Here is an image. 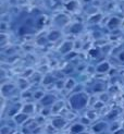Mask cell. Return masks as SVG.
<instances>
[{
  "instance_id": "6",
  "label": "cell",
  "mask_w": 124,
  "mask_h": 134,
  "mask_svg": "<svg viewBox=\"0 0 124 134\" xmlns=\"http://www.w3.org/2000/svg\"><path fill=\"white\" fill-rule=\"evenodd\" d=\"M106 129H107V123L105 121L97 122V123H95L93 125V128H91V130H93L94 133H100V132L105 131Z\"/></svg>"
},
{
  "instance_id": "10",
  "label": "cell",
  "mask_w": 124,
  "mask_h": 134,
  "mask_svg": "<svg viewBox=\"0 0 124 134\" xmlns=\"http://www.w3.org/2000/svg\"><path fill=\"white\" fill-rule=\"evenodd\" d=\"M35 110V106L33 104H25V105L22 106V108H21V112H24L26 114H31L34 112Z\"/></svg>"
},
{
  "instance_id": "7",
  "label": "cell",
  "mask_w": 124,
  "mask_h": 134,
  "mask_svg": "<svg viewBox=\"0 0 124 134\" xmlns=\"http://www.w3.org/2000/svg\"><path fill=\"white\" fill-rule=\"evenodd\" d=\"M120 24H121V20H120L119 18H116V16H112V18L108 21L107 26H108V29H110V30H114V29H116Z\"/></svg>"
},
{
  "instance_id": "28",
  "label": "cell",
  "mask_w": 124,
  "mask_h": 134,
  "mask_svg": "<svg viewBox=\"0 0 124 134\" xmlns=\"http://www.w3.org/2000/svg\"><path fill=\"white\" fill-rule=\"evenodd\" d=\"M34 72L32 69H29V70H25V72H24V77H29L31 75H33Z\"/></svg>"
},
{
  "instance_id": "23",
  "label": "cell",
  "mask_w": 124,
  "mask_h": 134,
  "mask_svg": "<svg viewBox=\"0 0 124 134\" xmlns=\"http://www.w3.org/2000/svg\"><path fill=\"white\" fill-rule=\"evenodd\" d=\"M10 132H11V128L10 126H2L1 128V130H0V133L1 134H10Z\"/></svg>"
},
{
  "instance_id": "9",
  "label": "cell",
  "mask_w": 124,
  "mask_h": 134,
  "mask_svg": "<svg viewBox=\"0 0 124 134\" xmlns=\"http://www.w3.org/2000/svg\"><path fill=\"white\" fill-rule=\"evenodd\" d=\"M109 70H110V63L107 61L101 62L100 65H98L97 68H96V71L99 73H106V72H108Z\"/></svg>"
},
{
  "instance_id": "11",
  "label": "cell",
  "mask_w": 124,
  "mask_h": 134,
  "mask_svg": "<svg viewBox=\"0 0 124 134\" xmlns=\"http://www.w3.org/2000/svg\"><path fill=\"white\" fill-rule=\"evenodd\" d=\"M14 87H15V86L13 85V84H11V83H8V84H3L2 87H1V93H2L3 96L8 95V94H10L11 92L14 89Z\"/></svg>"
},
{
  "instance_id": "13",
  "label": "cell",
  "mask_w": 124,
  "mask_h": 134,
  "mask_svg": "<svg viewBox=\"0 0 124 134\" xmlns=\"http://www.w3.org/2000/svg\"><path fill=\"white\" fill-rule=\"evenodd\" d=\"M63 106H64V103H63V101L58 100L57 103H56L53 106H52L51 112H52V114H57V112H59V111L61 110L62 108H63Z\"/></svg>"
},
{
  "instance_id": "4",
  "label": "cell",
  "mask_w": 124,
  "mask_h": 134,
  "mask_svg": "<svg viewBox=\"0 0 124 134\" xmlns=\"http://www.w3.org/2000/svg\"><path fill=\"white\" fill-rule=\"evenodd\" d=\"M73 48H74V44H73V41L67 40V41H64L61 46H60L59 51L61 52V54H63V55H67V54H70V52L72 51Z\"/></svg>"
},
{
  "instance_id": "21",
  "label": "cell",
  "mask_w": 124,
  "mask_h": 134,
  "mask_svg": "<svg viewBox=\"0 0 124 134\" xmlns=\"http://www.w3.org/2000/svg\"><path fill=\"white\" fill-rule=\"evenodd\" d=\"M118 110H111L110 112H109L108 114H107V117H108V119H110V120H113V119H115L116 117H118Z\"/></svg>"
},
{
  "instance_id": "37",
  "label": "cell",
  "mask_w": 124,
  "mask_h": 134,
  "mask_svg": "<svg viewBox=\"0 0 124 134\" xmlns=\"http://www.w3.org/2000/svg\"><path fill=\"white\" fill-rule=\"evenodd\" d=\"M75 56H76V52H71V54H67V59H72V58H74Z\"/></svg>"
},
{
  "instance_id": "22",
  "label": "cell",
  "mask_w": 124,
  "mask_h": 134,
  "mask_svg": "<svg viewBox=\"0 0 124 134\" xmlns=\"http://www.w3.org/2000/svg\"><path fill=\"white\" fill-rule=\"evenodd\" d=\"M44 96H45V94H44V92H41V90H37V92H35V94H34L35 99H38V100H40Z\"/></svg>"
},
{
  "instance_id": "24",
  "label": "cell",
  "mask_w": 124,
  "mask_h": 134,
  "mask_svg": "<svg viewBox=\"0 0 124 134\" xmlns=\"http://www.w3.org/2000/svg\"><path fill=\"white\" fill-rule=\"evenodd\" d=\"M89 55H91V57H97L99 55V49L98 48H93L89 50Z\"/></svg>"
},
{
  "instance_id": "25",
  "label": "cell",
  "mask_w": 124,
  "mask_h": 134,
  "mask_svg": "<svg viewBox=\"0 0 124 134\" xmlns=\"http://www.w3.org/2000/svg\"><path fill=\"white\" fill-rule=\"evenodd\" d=\"M86 117H87V118H89L91 120H94V119L97 117V114H96V112H95L94 110H91V111H88V112H87V116H86Z\"/></svg>"
},
{
  "instance_id": "14",
  "label": "cell",
  "mask_w": 124,
  "mask_h": 134,
  "mask_svg": "<svg viewBox=\"0 0 124 134\" xmlns=\"http://www.w3.org/2000/svg\"><path fill=\"white\" fill-rule=\"evenodd\" d=\"M82 30H83L82 24L81 23H75V24H73V25L71 26L70 32L72 34H77V33H80V32H82Z\"/></svg>"
},
{
  "instance_id": "29",
  "label": "cell",
  "mask_w": 124,
  "mask_h": 134,
  "mask_svg": "<svg viewBox=\"0 0 124 134\" xmlns=\"http://www.w3.org/2000/svg\"><path fill=\"white\" fill-rule=\"evenodd\" d=\"M119 129H121V126H120L118 123H114V124H112V125H111V128H110V130H111V131H113V132L118 131V130H119Z\"/></svg>"
},
{
  "instance_id": "1",
  "label": "cell",
  "mask_w": 124,
  "mask_h": 134,
  "mask_svg": "<svg viewBox=\"0 0 124 134\" xmlns=\"http://www.w3.org/2000/svg\"><path fill=\"white\" fill-rule=\"evenodd\" d=\"M71 107L75 110H81V109L85 108L86 105L88 104V96L83 92L80 93H74L69 99Z\"/></svg>"
},
{
  "instance_id": "42",
  "label": "cell",
  "mask_w": 124,
  "mask_h": 134,
  "mask_svg": "<svg viewBox=\"0 0 124 134\" xmlns=\"http://www.w3.org/2000/svg\"><path fill=\"white\" fill-rule=\"evenodd\" d=\"M14 134H22V133H20V132H18V133H14Z\"/></svg>"
},
{
  "instance_id": "33",
  "label": "cell",
  "mask_w": 124,
  "mask_h": 134,
  "mask_svg": "<svg viewBox=\"0 0 124 134\" xmlns=\"http://www.w3.org/2000/svg\"><path fill=\"white\" fill-rule=\"evenodd\" d=\"M118 58H119L120 61L124 62V50H122L121 52H119V55H118Z\"/></svg>"
},
{
  "instance_id": "36",
  "label": "cell",
  "mask_w": 124,
  "mask_h": 134,
  "mask_svg": "<svg viewBox=\"0 0 124 134\" xmlns=\"http://www.w3.org/2000/svg\"><path fill=\"white\" fill-rule=\"evenodd\" d=\"M82 123L83 124H84V123H89V122H91V119H89V118H87V117H86V118H85V117H83V118H82ZM84 125H85V124H84Z\"/></svg>"
},
{
  "instance_id": "34",
  "label": "cell",
  "mask_w": 124,
  "mask_h": 134,
  "mask_svg": "<svg viewBox=\"0 0 124 134\" xmlns=\"http://www.w3.org/2000/svg\"><path fill=\"white\" fill-rule=\"evenodd\" d=\"M32 96V93L31 92H25V90H23V94H22V97L23 98H29Z\"/></svg>"
},
{
  "instance_id": "19",
  "label": "cell",
  "mask_w": 124,
  "mask_h": 134,
  "mask_svg": "<svg viewBox=\"0 0 124 134\" xmlns=\"http://www.w3.org/2000/svg\"><path fill=\"white\" fill-rule=\"evenodd\" d=\"M101 18H102V15H101L100 13L94 14L93 16H91V18H89V22H91V23H98L99 21L101 20Z\"/></svg>"
},
{
  "instance_id": "40",
  "label": "cell",
  "mask_w": 124,
  "mask_h": 134,
  "mask_svg": "<svg viewBox=\"0 0 124 134\" xmlns=\"http://www.w3.org/2000/svg\"><path fill=\"white\" fill-rule=\"evenodd\" d=\"M38 44H41V45L46 44V39H41V40H38Z\"/></svg>"
},
{
  "instance_id": "27",
  "label": "cell",
  "mask_w": 124,
  "mask_h": 134,
  "mask_svg": "<svg viewBox=\"0 0 124 134\" xmlns=\"http://www.w3.org/2000/svg\"><path fill=\"white\" fill-rule=\"evenodd\" d=\"M109 100V95L108 94H102V95L100 96V101H102V103H106V101Z\"/></svg>"
},
{
  "instance_id": "17",
  "label": "cell",
  "mask_w": 124,
  "mask_h": 134,
  "mask_svg": "<svg viewBox=\"0 0 124 134\" xmlns=\"http://www.w3.org/2000/svg\"><path fill=\"white\" fill-rule=\"evenodd\" d=\"M65 8L70 11H74L75 9L77 8V1H76V0H71V1H69V2L65 5Z\"/></svg>"
},
{
  "instance_id": "15",
  "label": "cell",
  "mask_w": 124,
  "mask_h": 134,
  "mask_svg": "<svg viewBox=\"0 0 124 134\" xmlns=\"http://www.w3.org/2000/svg\"><path fill=\"white\" fill-rule=\"evenodd\" d=\"M54 82V77L52 76L51 74H47L44 76V79L41 80V83L44 84V85H49V84H51V83Z\"/></svg>"
},
{
  "instance_id": "2",
  "label": "cell",
  "mask_w": 124,
  "mask_h": 134,
  "mask_svg": "<svg viewBox=\"0 0 124 134\" xmlns=\"http://www.w3.org/2000/svg\"><path fill=\"white\" fill-rule=\"evenodd\" d=\"M39 101H40L41 106L48 107V106H53L58 100H57V97L54 95H52V94H46Z\"/></svg>"
},
{
  "instance_id": "35",
  "label": "cell",
  "mask_w": 124,
  "mask_h": 134,
  "mask_svg": "<svg viewBox=\"0 0 124 134\" xmlns=\"http://www.w3.org/2000/svg\"><path fill=\"white\" fill-rule=\"evenodd\" d=\"M57 87H65V82H62V81H58L57 82Z\"/></svg>"
},
{
  "instance_id": "12",
  "label": "cell",
  "mask_w": 124,
  "mask_h": 134,
  "mask_svg": "<svg viewBox=\"0 0 124 134\" xmlns=\"http://www.w3.org/2000/svg\"><path fill=\"white\" fill-rule=\"evenodd\" d=\"M61 36V33L59 31H51L49 34H48V36H47V39L49 41H56L60 38Z\"/></svg>"
},
{
  "instance_id": "20",
  "label": "cell",
  "mask_w": 124,
  "mask_h": 134,
  "mask_svg": "<svg viewBox=\"0 0 124 134\" xmlns=\"http://www.w3.org/2000/svg\"><path fill=\"white\" fill-rule=\"evenodd\" d=\"M102 90H105V86H103V84H101V83H97V84L94 86V92H95V93H100Z\"/></svg>"
},
{
  "instance_id": "41",
  "label": "cell",
  "mask_w": 124,
  "mask_h": 134,
  "mask_svg": "<svg viewBox=\"0 0 124 134\" xmlns=\"http://www.w3.org/2000/svg\"><path fill=\"white\" fill-rule=\"evenodd\" d=\"M122 129H124V121L122 122Z\"/></svg>"
},
{
  "instance_id": "8",
  "label": "cell",
  "mask_w": 124,
  "mask_h": 134,
  "mask_svg": "<svg viewBox=\"0 0 124 134\" xmlns=\"http://www.w3.org/2000/svg\"><path fill=\"white\" fill-rule=\"evenodd\" d=\"M70 131L72 132L73 134H80V133L85 131V125L83 123H75L71 126Z\"/></svg>"
},
{
  "instance_id": "38",
  "label": "cell",
  "mask_w": 124,
  "mask_h": 134,
  "mask_svg": "<svg viewBox=\"0 0 124 134\" xmlns=\"http://www.w3.org/2000/svg\"><path fill=\"white\" fill-rule=\"evenodd\" d=\"M25 33H26L25 27H21V29L19 30V34H20V35H23V34H25Z\"/></svg>"
},
{
  "instance_id": "5",
  "label": "cell",
  "mask_w": 124,
  "mask_h": 134,
  "mask_svg": "<svg viewBox=\"0 0 124 134\" xmlns=\"http://www.w3.org/2000/svg\"><path fill=\"white\" fill-rule=\"evenodd\" d=\"M13 120H14V122H15L16 124H24L26 123V121L29 120V114H24V112H20V114H18L16 116L13 117Z\"/></svg>"
},
{
  "instance_id": "16",
  "label": "cell",
  "mask_w": 124,
  "mask_h": 134,
  "mask_svg": "<svg viewBox=\"0 0 124 134\" xmlns=\"http://www.w3.org/2000/svg\"><path fill=\"white\" fill-rule=\"evenodd\" d=\"M75 85H76V82H75L74 79H67V81H65V87L67 89H73V88L75 87Z\"/></svg>"
},
{
  "instance_id": "32",
  "label": "cell",
  "mask_w": 124,
  "mask_h": 134,
  "mask_svg": "<svg viewBox=\"0 0 124 134\" xmlns=\"http://www.w3.org/2000/svg\"><path fill=\"white\" fill-rule=\"evenodd\" d=\"M72 71H73V67L71 65H67V69L63 70V72H64V73H69V72H72Z\"/></svg>"
},
{
  "instance_id": "31",
  "label": "cell",
  "mask_w": 124,
  "mask_h": 134,
  "mask_svg": "<svg viewBox=\"0 0 124 134\" xmlns=\"http://www.w3.org/2000/svg\"><path fill=\"white\" fill-rule=\"evenodd\" d=\"M102 106H103V103L99 100V101H96L95 105H94V107H95V109H99V108H101Z\"/></svg>"
},
{
  "instance_id": "3",
  "label": "cell",
  "mask_w": 124,
  "mask_h": 134,
  "mask_svg": "<svg viewBox=\"0 0 124 134\" xmlns=\"http://www.w3.org/2000/svg\"><path fill=\"white\" fill-rule=\"evenodd\" d=\"M67 120L64 117H56V118H53V120H52L51 125L53 126L56 130H61L67 125Z\"/></svg>"
},
{
  "instance_id": "39",
  "label": "cell",
  "mask_w": 124,
  "mask_h": 134,
  "mask_svg": "<svg viewBox=\"0 0 124 134\" xmlns=\"http://www.w3.org/2000/svg\"><path fill=\"white\" fill-rule=\"evenodd\" d=\"M114 134H124V129H122L121 128V129H119L118 131L114 132Z\"/></svg>"
},
{
  "instance_id": "26",
  "label": "cell",
  "mask_w": 124,
  "mask_h": 134,
  "mask_svg": "<svg viewBox=\"0 0 124 134\" xmlns=\"http://www.w3.org/2000/svg\"><path fill=\"white\" fill-rule=\"evenodd\" d=\"M44 24H45V18H44V16H41V18L36 22V25L38 26V27H41Z\"/></svg>"
},
{
  "instance_id": "30",
  "label": "cell",
  "mask_w": 124,
  "mask_h": 134,
  "mask_svg": "<svg viewBox=\"0 0 124 134\" xmlns=\"http://www.w3.org/2000/svg\"><path fill=\"white\" fill-rule=\"evenodd\" d=\"M51 112V109H49V108H44L43 110H41V114L44 117H46L48 114H50Z\"/></svg>"
},
{
  "instance_id": "18",
  "label": "cell",
  "mask_w": 124,
  "mask_h": 134,
  "mask_svg": "<svg viewBox=\"0 0 124 134\" xmlns=\"http://www.w3.org/2000/svg\"><path fill=\"white\" fill-rule=\"evenodd\" d=\"M18 84H19L20 89H22V90L26 89V87L29 86V82H27V80H26V79H24V77H22V79H20V80H19Z\"/></svg>"
}]
</instances>
